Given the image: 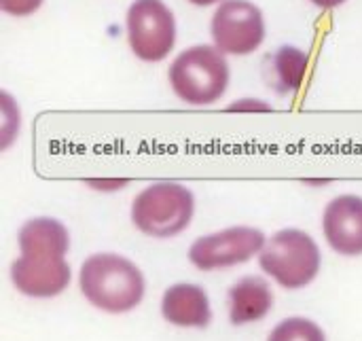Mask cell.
I'll list each match as a JSON object with an SVG mask.
<instances>
[{
  "instance_id": "obj_1",
  "label": "cell",
  "mask_w": 362,
  "mask_h": 341,
  "mask_svg": "<svg viewBox=\"0 0 362 341\" xmlns=\"http://www.w3.org/2000/svg\"><path fill=\"white\" fill-rule=\"evenodd\" d=\"M83 297L108 314L136 310L144 299V276L136 263L117 253H98L85 259L78 272Z\"/></svg>"
},
{
  "instance_id": "obj_2",
  "label": "cell",
  "mask_w": 362,
  "mask_h": 341,
  "mask_svg": "<svg viewBox=\"0 0 362 341\" xmlns=\"http://www.w3.org/2000/svg\"><path fill=\"white\" fill-rule=\"evenodd\" d=\"M227 55L214 45H193L180 51L168 70V83L189 106H212L229 89Z\"/></svg>"
},
{
  "instance_id": "obj_3",
  "label": "cell",
  "mask_w": 362,
  "mask_h": 341,
  "mask_svg": "<svg viewBox=\"0 0 362 341\" xmlns=\"http://www.w3.org/2000/svg\"><path fill=\"white\" fill-rule=\"evenodd\" d=\"M195 214V195L189 187L159 180L144 187L132 202V223L148 238L168 240L182 233Z\"/></svg>"
},
{
  "instance_id": "obj_4",
  "label": "cell",
  "mask_w": 362,
  "mask_h": 341,
  "mask_svg": "<svg viewBox=\"0 0 362 341\" xmlns=\"http://www.w3.org/2000/svg\"><path fill=\"white\" fill-rule=\"evenodd\" d=\"M259 265L280 287L299 291L312 284L320 274L322 255L310 233L301 229H282L265 242Z\"/></svg>"
},
{
  "instance_id": "obj_5",
  "label": "cell",
  "mask_w": 362,
  "mask_h": 341,
  "mask_svg": "<svg viewBox=\"0 0 362 341\" xmlns=\"http://www.w3.org/2000/svg\"><path fill=\"white\" fill-rule=\"evenodd\" d=\"M132 53L142 62H163L176 45V17L163 0H134L125 13Z\"/></svg>"
},
{
  "instance_id": "obj_6",
  "label": "cell",
  "mask_w": 362,
  "mask_h": 341,
  "mask_svg": "<svg viewBox=\"0 0 362 341\" xmlns=\"http://www.w3.org/2000/svg\"><path fill=\"white\" fill-rule=\"evenodd\" d=\"M265 15L250 0H225L210 19L212 45L225 55H250L265 42Z\"/></svg>"
},
{
  "instance_id": "obj_7",
  "label": "cell",
  "mask_w": 362,
  "mask_h": 341,
  "mask_svg": "<svg viewBox=\"0 0 362 341\" xmlns=\"http://www.w3.org/2000/svg\"><path fill=\"white\" fill-rule=\"evenodd\" d=\"M265 242L267 238L261 229L248 225H235L197 238L189 248V261L202 272L233 267V265L248 263L252 257L261 255Z\"/></svg>"
},
{
  "instance_id": "obj_8",
  "label": "cell",
  "mask_w": 362,
  "mask_h": 341,
  "mask_svg": "<svg viewBox=\"0 0 362 341\" xmlns=\"http://www.w3.org/2000/svg\"><path fill=\"white\" fill-rule=\"evenodd\" d=\"M72 272L66 257L53 255H21L11 263L13 287L34 299H51L62 295L70 284Z\"/></svg>"
},
{
  "instance_id": "obj_9",
  "label": "cell",
  "mask_w": 362,
  "mask_h": 341,
  "mask_svg": "<svg viewBox=\"0 0 362 341\" xmlns=\"http://www.w3.org/2000/svg\"><path fill=\"white\" fill-rule=\"evenodd\" d=\"M322 233L329 246L344 257L362 255V197L344 193L333 197L322 212Z\"/></svg>"
},
{
  "instance_id": "obj_10",
  "label": "cell",
  "mask_w": 362,
  "mask_h": 341,
  "mask_svg": "<svg viewBox=\"0 0 362 341\" xmlns=\"http://www.w3.org/2000/svg\"><path fill=\"white\" fill-rule=\"evenodd\" d=\"M161 316L180 329H206L212 320L208 293L197 284H174L163 293Z\"/></svg>"
},
{
  "instance_id": "obj_11",
  "label": "cell",
  "mask_w": 362,
  "mask_h": 341,
  "mask_svg": "<svg viewBox=\"0 0 362 341\" xmlns=\"http://www.w3.org/2000/svg\"><path fill=\"white\" fill-rule=\"evenodd\" d=\"M274 308V293L267 280L246 276L229 289V320L235 327L263 320Z\"/></svg>"
},
{
  "instance_id": "obj_12",
  "label": "cell",
  "mask_w": 362,
  "mask_h": 341,
  "mask_svg": "<svg viewBox=\"0 0 362 341\" xmlns=\"http://www.w3.org/2000/svg\"><path fill=\"white\" fill-rule=\"evenodd\" d=\"M310 68V53L295 47L284 45L263 62V79L278 96L297 93L303 87L305 74Z\"/></svg>"
},
{
  "instance_id": "obj_13",
  "label": "cell",
  "mask_w": 362,
  "mask_h": 341,
  "mask_svg": "<svg viewBox=\"0 0 362 341\" xmlns=\"http://www.w3.org/2000/svg\"><path fill=\"white\" fill-rule=\"evenodd\" d=\"M21 255H53L66 257L70 248V233L57 219L36 216L21 225L17 233Z\"/></svg>"
},
{
  "instance_id": "obj_14",
  "label": "cell",
  "mask_w": 362,
  "mask_h": 341,
  "mask_svg": "<svg viewBox=\"0 0 362 341\" xmlns=\"http://www.w3.org/2000/svg\"><path fill=\"white\" fill-rule=\"evenodd\" d=\"M267 341H327V335L314 320L293 316L278 323Z\"/></svg>"
},
{
  "instance_id": "obj_15",
  "label": "cell",
  "mask_w": 362,
  "mask_h": 341,
  "mask_svg": "<svg viewBox=\"0 0 362 341\" xmlns=\"http://www.w3.org/2000/svg\"><path fill=\"white\" fill-rule=\"evenodd\" d=\"M45 0H0V11L11 15V17H30L34 15L40 6H42Z\"/></svg>"
},
{
  "instance_id": "obj_16",
  "label": "cell",
  "mask_w": 362,
  "mask_h": 341,
  "mask_svg": "<svg viewBox=\"0 0 362 341\" xmlns=\"http://www.w3.org/2000/svg\"><path fill=\"white\" fill-rule=\"evenodd\" d=\"M85 185L91 187L93 191L112 193V191L125 189L129 185V178H85Z\"/></svg>"
},
{
  "instance_id": "obj_17",
  "label": "cell",
  "mask_w": 362,
  "mask_h": 341,
  "mask_svg": "<svg viewBox=\"0 0 362 341\" xmlns=\"http://www.w3.org/2000/svg\"><path fill=\"white\" fill-rule=\"evenodd\" d=\"M227 110H229V112H233V110H238V112H242V110H261V112H269V110H274V108H272V104H267L265 100L244 98V100L231 102V104L227 106Z\"/></svg>"
},
{
  "instance_id": "obj_18",
  "label": "cell",
  "mask_w": 362,
  "mask_h": 341,
  "mask_svg": "<svg viewBox=\"0 0 362 341\" xmlns=\"http://www.w3.org/2000/svg\"><path fill=\"white\" fill-rule=\"evenodd\" d=\"M308 2H312L314 6H318L322 11H331V8H337V6L346 4L348 0H308Z\"/></svg>"
},
{
  "instance_id": "obj_19",
  "label": "cell",
  "mask_w": 362,
  "mask_h": 341,
  "mask_svg": "<svg viewBox=\"0 0 362 341\" xmlns=\"http://www.w3.org/2000/svg\"><path fill=\"white\" fill-rule=\"evenodd\" d=\"M187 2H191L193 6H218L221 2H225V0H187Z\"/></svg>"
},
{
  "instance_id": "obj_20",
  "label": "cell",
  "mask_w": 362,
  "mask_h": 341,
  "mask_svg": "<svg viewBox=\"0 0 362 341\" xmlns=\"http://www.w3.org/2000/svg\"><path fill=\"white\" fill-rule=\"evenodd\" d=\"M308 185H327V183H331V180H305Z\"/></svg>"
}]
</instances>
